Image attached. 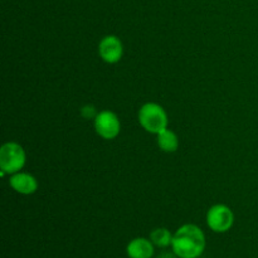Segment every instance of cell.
<instances>
[{
    "label": "cell",
    "instance_id": "1",
    "mask_svg": "<svg viewBox=\"0 0 258 258\" xmlns=\"http://www.w3.org/2000/svg\"><path fill=\"white\" fill-rule=\"evenodd\" d=\"M171 249L178 258H198L206 249L204 232L196 224H184L173 234Z\"/></svg>",
    "mask_w": 258,
    "mask_h": 258
},
{
    "label": "cell",
    "instance_id": "2",
    "mask_svg": "<svg viewBox=\"0 0 258 258\" xmlns=\"http://www.w3.org/2000/svg\"><path fill=\"white\" fill-rule=\"evenodd\" d=\"M138 118L141 127L150 134L158 135L159 133L168 128V113L159 103L148 102L141 106L138 113Z\"/></svg>",
    "mask_w": 258,
    "mask_h": 258
},
{
    "label": "cell",
    "instance_id": "3",
    "mask_svg": "<svg viewBox=\"0 0 258 258\" xmlns=\"http://www.w3.org/2000/svg\"><path fill=\"white\" fill-rule=\"evenodd\" d=\"M27 163V154L20 144L9 141L5 143L0 149V171L2 176L5 174H12L22 171Z\"/></svg>",
    "mask_w": 258,
    "mask_h": 258
},
{
    "label": "cell",
    "instance_id": "4",
    "mask_svg": "<svg viewBox=\"0 0 258 258\" xmlns=\"http://www.w3.org/2000/svg\"><path fill=\"white\" fill-rule=\"evenodd\" d=\"M233 212L224 204H216L207 212V224L216 233H226L233 227Z\"/></svg>",
    "mask_w": 258,
    "mask_h": 258
},
{
    "label": "cell",
    "instance_id": "5",
    "mask_svg": "<svg viewBox=\"0 0 258 258\" xmlns=\"http://www.w3.org/2000/svg\"><path fill=\"white\" fill-rule=\"evenodd\" d=\"M95 130L105 140H113L121 131L120 118L112 111H101L95 117Z\"/></svg>",
    "mask_w": 258,
    "mask_h": 258
},
{
    "label": "cell",
    "instance_id": "6",
    "mask_svg": "<svg viewBox=\"0 0 258 258\" xmlns=\"http://www.w3.org/2000/svg\"><path fill=\"white\" fill-rule=\"evenodd\" d=\"M98 54L103 62L115 64L120 62L123 55L122 42L116 35H106L98 44Z\"/></svg>",
    "mask_w": 258,
    "mask_h": 258
},
{
    "label": "cell",
    "instance_id": "7",
    "mask_svg": "<svg viewBox=\"0 0 258 258\" xmlns=\"http://www.w3.org/2000/svg\"><path fill=\"white\" fill-rule=\"evenodd\" d=\"M9 184L13 190L23 194V196H30V194H34L38 190L37 179L32 174L23 173V171L12 174L9 179Z\"/></svg>",
    "mask_w": 258,
    "mask_h": 258
},
{
    "label": "cell",
    "instance_id": "8",
    "mask_svg": "<svg viewBox=\"0 0 258 258\" xmlns=\"http://www.w3.org/2000/svg\"><path fill=\"white\" fill-rule=\"evenodd\" d=\"M154 243L148 238L138 237L128 242L126 247V253L128 258H153L154 256Z\"/></svg>",
    "mask_w": 258,
    "mask_h": 258
},
{
    "label": "cell",
    "instance_id": "9",
    "mask_svg": "<svg viewBox=\"0 0 258 258\" xmlns=\"http://www.w3.org/2000/svg\"><path fill=\"white\" fill-rule=\"evenodd\" d=\"M156 143H158L159 149L164 153H175L179 148V138L174 131L165 128L161 133H159Z\"/></svg>",
    "mask_w": 258,
    "mask_h": 258
},
{
    "label": "cell",
    "instance_id": "10",
    "mask_svg": "<svg viewBox=\"0 0 258 258\" xmlns=\"http://www.w3.org/2000/svg\"><path fill=\"white\" fill-rule=\"evenodd\" d=\"M150 241L153 242L154 246L159 248H166L171 246L173 242V234L166 228H155L150 233Z\"/></svg>",
    "mask_w": 258,
    "mask_h": 258
},
{
    "label": "cell",
    "instance_id": "11",
    "mask_svg": "<svg viewBox=\"0 0 258 258\" xmlns=\"http://www.w3.org/2000/svg\"><path fill=\"white\" fill-rule=\"evenodd\" d=\"M156 258H178V256H176L175 253H171V252H163V253L159 254L158 257Z\"/></svg>",
    "mask_w": 258,
    "mask_h": 258
}]
</instances>
